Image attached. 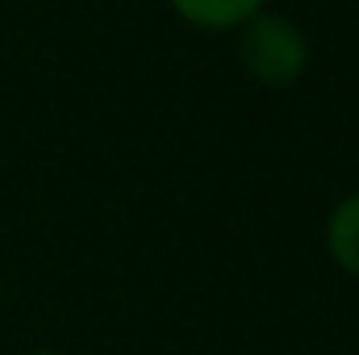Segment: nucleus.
I'll return each instance as SVG.
<instances>
[{
	"label": "nucleus",
	"mask_w": 359,
	"mask_h": 355,
	"mask_svg": "<svg viewBox=\"0 0 359 355\" xmlns=\"http://www.w3.org/2000/svg\"><path fill=\"white\" fill-rule=\"evenodd\" d=\"M238 63L264 88H292L309 67V38L292 17L264 8L238 29Z\"/></svg>",
	"instance_id": "obj_1"
},
{
	"label": "nucleus",
	"mask_w": 359,
	"mask_h": 355,
	"mask_svg": "<svg viewBox=\"0 0 359 355\" xmlns=\"http://www.w3.org/2000/svg\"><path fill=\"white\" fill-rule=\"evenodd\" d=\"M184 25L205 29V34H230L243 29L255 13L268 8V0H168Z\"/></svg>",
	"instance_id": "obj_2"
},
{
	"label": "nucleus",
	"mask_w": 359,
	"mask_h": 355,
	"mask_svg": "<svg viewBox=\"0 0 359 355\" xmlns=\"http://www.w3.org/2000/svg\"><path fill=\"white\" fill-rule=\"evenodd\" d=\"M326 251L351 280H359V188L347 192L326 217Z\"/></svg>",
	"instance_id": "obj_3"
},
{
	"label": "nucleus",
	"mask_w": 359,
	"mask_h": 355,
	"mask_svg": "<svg viewBox=\"0 0 359 355\" xmlns=\"http://www.w3.org/2000/svg\"><path fill=\"white\" fill-rule=\"evenodd\" d=\"M25 355H63V351H50V347H38V351H25Z\"/></svg>",
	"instance_id": "obj_4"
}]
</instances>
